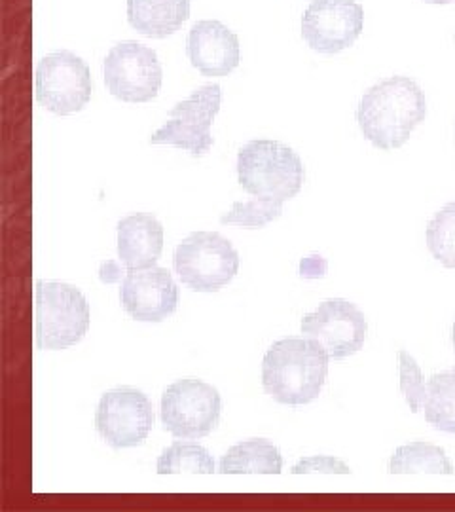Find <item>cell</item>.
<instances>
[{"label":"cell","instance_id":"1","mask_svg":"<svg viewBox=\"0 0 455 512\" xmlns=\"http://www.w3.org/2000/svg\"><path fill=\"white\" fill-rule=\"evenodd\" d=\"M427 116L425 93L408 76H391L364 93L357 122L364 139L380 150L404 147Z\"/></svg>","mask_w":455,"mask_h":512},{"label":"cell","instance_id":"2","mask_svg":"<svg viewBox=\"0 0 455 512\" xmlns=\"http://www.w3.org/2000/svg\"><path fill=\"white\" fill-rule=\"evenodd\" d=\"M328 361L327 351L310 338H283L264 355L262 385L277 403H313L327 382Z\"/></svg>","mask_w":455,"mask_h":512},{"label":"cell","instance_id":"3","mask_svg":"<svg viewBox=\"0 0 455 512\" xmlns=\"http://www.w3.org/2000/svg\"><path fill=\"white\" fill-rule=\"evenodd\" d=\"M304 177L300 156L279 141L256 139L237 154V179L253 198L289 202L302 190Z\"/></svg>","mask_w":455,"mask_h":512},{"label":"cell","instance_id":"4","mask_svg":"<svg viewBox=\"0 0 455 512\" xmlns=\"http://www.w3.org/2000/svg\"><path fill=\"white\" fill-rule=\"evenodd\" d=\"M90 304L73 285L38 281L35 289V336L40 349H67L90 329Z\"/></svg>","mask_w":455,"mask_h":512},{"label":"cell","instance_id":"5","mask_svg":"<svg viewBox=\"0 0 455 512\" xmlns=\"http://www.w3.org/2000/svg\"><path fill=\"white\" fill-rule=\"evenodd\" d=\"M175 272L196 293H217L239 270L236 247L219 232H194L182 239L173 256Z\"/></svg>","mask_w":455,"mask_h":512},{"label":"cell","instance_id":"6","mask_svg":"<svg viewBox=\"0 0 455 512\" xmlns=\"http://www.w3.org/2000/svg\"><path fill=\"white\" fill-rule=\"evenodd\" d=\"M222 92L219 84L201 86L188 99L175 105L167 122L152 133V145H173L190 152L194 158L207 154L213 147L211 126L219 114Z\"/></svg>","mask_w":455,"mask_h":512},{"label":"cell","instance_id":"7","mask_svg":"<svg viewBox=\"0 0 455 512\" xmlns=\"http://www.w3.org/2000/svg\"><path fill=\"white\" fill-rule=\"evenodd\" d=\"M222 401L213 385L186 378L169 385L162 395V423L177 439H201L220 421Z\"/></svg>","mask_w":455,"mask_h":512},{"label":"cell","instance_id":"8","mask_svg":"<svg viewBox=\"0 0 455 512\" xmlns=\"http://www.w3.org/2000/svg\"><path fill=\"white\" fill-rule=\"evenodd\" d=\"M103 71L109 92L126 103L152 101L164 80L158 54L133 40L116 44L110 50Z\"/></svg>","mask_w":455,"mask_h":512},{"label":"cell","instance_id":"9","mask_svg":"<svg viewBox=\"0 0 455 512\" xmlns=\"http://www.w3.org/2000/svg\"><path fill=\"white\" fill-rule=\"evenodd\" d=\"M35 88L40 105L59 116L84 109L90 103L91 73L88 63L73 52L46 55L37 67Z\"/></svg>","mask_w":455,"mask_h":512},{"label":"cell","instance_id":"10","mask_svg":"<svg viewBox=\"0 0 455 512\" xmlns=\"http://www.w3.org/2000/svg\"><path fill=\"white\" fill-rule=\"evenodd\" d=\"M154 425L152 403L135 387L107 391L97 404L95 427L112 448H133L145 442Z\"/></svg>","mask_w":455,"mask_h":512},{"label":"cell","instance_id":"11","mask_svg":"<svg viewBox=\"0 0 455 512\" xmlns=\"http://www.w3.org/2000/svg\"><path fill=\"white\" fill-rule=\"evenodd\" d=\"M302 334L325 349L330 359L342 361L363 349L368 323L353 302L334 298L302 319Z\"/></svg>","mask_w":455,"mask_h":512},{"label":"cell","instance_id":"12","mask_svg":"<svg viewBox=\"0 0 455 512\" xmlns=\"http://www.w3.org/2000/svg\"><path fill=\"white\" fill-rule=\"evenodd\" d=\"M363 29V6L355 0H313L302 16V38L319 54L344 52Z\"/></svg>","mask_w":455,"mask_h":512},{"label":"cell","instance_id":"13","mask_svg":"<svg viewBox=\"0 0 455 512\" xmlns=\"http://www.w3.org/2000/svg\"><path fill=\"white\" fill-rule=\"evenodd\" d=\"M120 300L137 321L160 323L179 306V287L165 268L128 270L122 281Z\"/></svg>","mask_w":455,"mask_h":512},{"label":"cell","instance_id":"14","mask_svg":"<svg viewBox=\"0 0 455 512\" xmlns=\"http://www.w3.org/2000/svg\"><path fill=\"white\" fill-rule=\"evenodd\" d=\"M186 54L203 76H228L239 65V38L224 23L203 19L190 29Z\"/></svg>","mask_w":455,"mask_h":512},{"label":"cell","instance_id":"15","mask_svg":"<svg viewBox=\"0 0 455 512\" xmlns=\"http://www.w3.org/2000/svg\"><path fill=\"white\" fill-rule=\"evenodd\" d=\"M164 251V226L154 215L135 213L118 222V256L128 270L152 268Z\"/></svg>","mask_w":455,"mask_h":512},{"label":"cell","instance_id":"16","mask_svg":"<svg viewBox=\"0 0 455 512\" xmlns=\"http://www.w3.org/2000/svg\"><path fill=\"white\" fill-rule=\"evenodd\" d=\"M190 18V0H128L129 25L148 38L177 33Z\"/></svg>","mask_w":455,"mask_h":512},{"label":"cell","instance_id":"17","mask_svg":"<svg viewBox=\"0 0 455 512\" xmlns=\"http://www.w3.org/2000/svg\"><path fill=\"white\" fill-rule=\"evenodd\" d=\"M281 469V452L272 442L264 439L239 442L220 461V473L224 475H277Z\"/></svg>","mask_w":455,"mask_h":512},{"label":"cell","instance_id":"18","mask_svg":"<svg viewBox=\"0 0 455 512\" xmlns=\"http://www.w3.org/2000/svg\"><path fill=\"white\" fill-rule=\"evenodd\" d=\"M393 475H454V465L446 452L429 442H412L395 450L389 461Z\"/></svg>","mask_w":455,"mask_h":512},{"label":"cell","instance_id":"19","mask_svg":"<svg viewBox=\"0 0 455 512\" xmlns=\"http://www.w3.org/2000/svg\"><path fill=\"white\" fill-rule=\"evenodd\" d=\"M421 410L435 429L455 435V368L433 374L425 382Z\"/></svg>","mask_w":455,"mask_h":512},{"label":"cell","instance_id":"20","mask_svg":"<svg viewBox=\"0 0 455 512\" xmlns=\"http://www.w3.org/2000/svg\"><path fill=\"white\" fill-rule=\"evenodd\" d=\"M156 471L160 475L175 473H215V459L196 442H175L162 452L156 463Z\"/></svg>","mask_w":455,"mask_h":512},{"label":"cell","instance_id":"21","mask_svg":"<svg viewBox=\"0 0 455 512\" xmlns=\"http://www.w3.org/2000/svg\"><path fill=\"white\" fill-rule=\"evenodd\" d=\"M425 241L431 255L446 268L455 270V202L446 203L425 230Z\"/></svg>","mask_w":455,"mask_h":512},{"label":"cell","instance_id":"22","mask_svg":"<svg viewBox=\"0 0 455 512\" xmlns=\"http://www.w3.org/2000/svg\"><path fill=\"white\" fill-rule=\"evenodd\" d=\"M283 213V203L253 198L249 202H236L228 213L220 217L222 224H236L243 228H264Z\"/></svg>","mask_w":455,"mask_h":512},{"label":"cell","instance_id":"23","mask_svg":"<svg viewBox=\"0 0 455 512\" xmlns=\"http://www.w3.org/2000/svg\"><path fill=\"white\" fill-rule=\"evenodd\" d=\"M399 365H401V391L404 399L414 414H418L425 399V380L421 374L416 359L401 349L399 351Z\"/></svg>","mask_w":455,"mask_h":512},{"label":"cell","instance_id":"24","mask_svg":"<svg viewBox=\"0 0 455 512\" xmlns=\"http://www.w3.org/2000/svg\"><path fill=\"white\" fill-rule=\"evenodd\" d=\"M294 475H349L351 469L342 459L330 458V456H313L302 459L292 467Z\"/></svg>","mask_w":455,"mask_h":512},{"label":"cell","instance_id":"25","mask_svg":"<svg viewBox=\"0 0 455 512\" xmlns=\"http://www.w3.org/2000/svg\"><path fill=\"white\" fill-rule=\"evenodd\" d=\"M122 274H124V270L116 260H107L99 268V279L103 283H116V281L122 279Z\"/></svg>","mask_w":455,"mask_h":512},{"label":"cell","instance_id":"26","mask_svg":"<svg viewBox=\"0 0 455 512\" xmlns=\"http://www.w3.org/2000/svg\"><path fill=\"white\" fill-rule=\"evenodd\" d=\"M425 2H429V4H452L455 0H425Z\"/></svg>","mask_w":455,"mask_h":512},{"label":"cell","instance_id":"27","mask_svg":"<svg viewBox=\"0 0 455 512\" xmlns=\"http://www.w3.org/2000/svg\"><path fill=\"white\" fill-rule=\"evenodd\" d=\"M452 342H454V351H455V323H454V329H452Z\"/></svg>","mask_w":455,"mask_h":512}]
</instances>
